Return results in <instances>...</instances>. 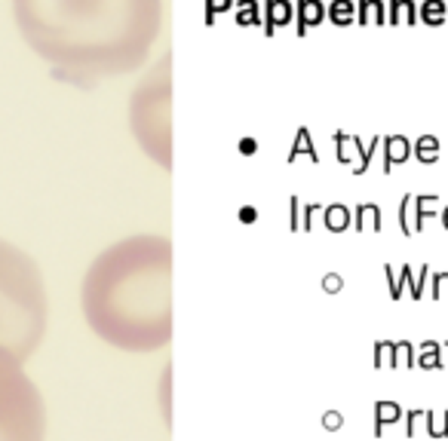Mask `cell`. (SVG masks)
Returning <instances> with one entry per match:
<instances>
[{
  "label": "cell",
  "mask_w": 448,
  "mask_h": 441,
  "mask_svg": "<svg viewBox=\"0 0 448 441\" xmlns=\"http://www.w3.org/2000/svg\"><path fill=\"white\" fill-rule=\"evenodd\" d=\"M89 328L126 353H151L172 340V249L138 236L114 245L83 282Z\"/></svg>",
  "instance_id": "obj_1"
},
{
  "label": "cell",
  "mask_w": 448,
  "mask_h": 441,
  "mask_svg": "<svg viewBox=\"0 0 448 441\" xmlns=\"http://www.w3.org/2000/svg\"><path fill=\"white\" fill-rule=\"evenodd\" d=\"M46 291L37 264L0 239V350L25 362L46 331Z\"/></svg>",
  "instance_id": "obj_2"
},
{
  "label": "cell",
  "mask_w": 448,
  "mask_h": 441,
  "mask_svg": "<svg viewBox=\"0 0 448 441\" xmlns=\"http://www.w3.org/2000/svg\"><path fill=\"white\" fill-rule=\"evenodd\" d=\"M46 405L22 362L0 350V441H43Z\"/></svg>",
  "instance_id": "obj_3"
}]
</instances>
